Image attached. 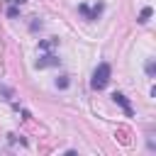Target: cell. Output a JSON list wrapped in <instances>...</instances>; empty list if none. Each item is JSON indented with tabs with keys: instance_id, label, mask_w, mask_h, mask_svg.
Here are the masks:
<instances>
[{
	"instance_id": "1",
	"label": "cell",
	"mask_w": 156,
	"mask_h": 156,
	"mask_svg": "<svg viewBox=\"0 0 156 156\" xmlns=\"http://www.w3.org/2000/svg\"><path fill=\"white\" fill-rule=\"evenodd\" d=\"M58 39H46V41H39V51H44L39 58H37V68H46V66H58V58L54 54H49V46H56Z\"/></svg>"
},
{
	"instance_id": "2",
	"label": "cell",
	"mask_w": 156,
	"mask_h": 156,
	"mask_svg": "<svg viewBox=\"0 0 156 156\" xmlns=\"http://www.w3.org/2000/svg\"><path fill=\"white\" fill-rule=\"evenodd\" d=\"M110 76H112V68H110V63H100V66L95 68V73H93L90 88H93V90H102V88H107V83H110Z\"/></svg>"
},
{
	"instance_id": "3",
	"label": "cell",
	"mask_w": 156,
	"mask_h": 156,
	"mask_svg": "<svg viewBox=\"0 0 156 156\" xmlns=\"http://www.w3.org/2000/svg\"><path fill=\"white\" fill-rule=\"evenodd\" d=\"M102 10H105V5H102V2H93V5H88V2H80V5H78V12H80L85 20H90V22H93V20H98Z\"/></svg>"
},
{
	"instance_id": "4",
	"label": "cell",
	"mask_w": 156,
	"mask_h": 156,
	"mask_svg": "<svg viewBox=\"0 0 156 156\" xmlns=\"http://www.w3.org/2000/svg\"><path fill=\"white\" fill-rule=\"evenodd\" d=\"M112 100H115L117 105H122V110H124V115H127V117H132V115H134V112H132V105H129V100H127L122 93H112Z\"/></svg>"
},
{
	"instance_id": "5",
	"label": "cell",
	"mask_w": 156,
	"mask_h": 156,
	"mask_svg": "<svg viewBox=\"0 0 156 156\" xmlns=\"http://www.w3.org/2000/svg\"><path fill=\"white\" fill-rule=\"evenodd\" d=\"M10 7H7V17H17L20 15V7L24 5V0H7Z\"/></svg>"
},
{
	"instance_id": "6",
	"label": "cell",
	"mask_w": 156,
	"mask_h": 156,
	"mask_svg": "<svg viewBox=\"0 0 156 156\" xmlns=\"http://www.w3.org/2000/svg\"><path fill=\"white\" fill-rule=\"evenodd\" d=\"M149 17H151V7H144V10L139 12V20H136V22H139V24H146Z\"/></svg>"
},
{
	"instance_id": "7",
	"label": "cell",
	"mask_w": 156,
	"mask_h": 156,
	"mask_svg": "<svg viewBox=\"0 0 156 156\" xmlns=\"http://www.w3.org/2000/svg\"><path fill=\"white\" fill-rule=\"evenodd\" d=\"M56 85H58V88H68V76H61V78H56Z\"/></svg>"
},
{
	"instance_id": "8",
	"label": "cell",
	"mask_w": 156,
	"mask_h": 156,
	"mask_svg": "<svg viewBox=\"0 0 156 156\" xmlns=\"http://www.w3.org/2000/svg\"><path fill=\"white\" fill-rule=\"evenodd\" d=\"M146 73H149V76H154V61H149V63H146Z\"/></svg>"
}]
</instances>
